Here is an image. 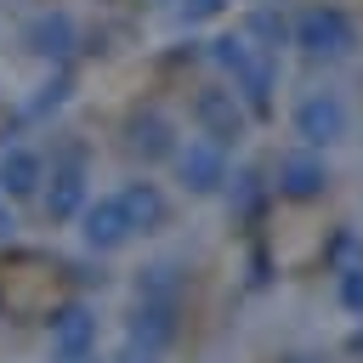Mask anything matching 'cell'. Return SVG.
Listing matches in <instances>:
<instances>
[{
  "label": "cell",
  "mask_w": 363,
  "mask_h": 363,
  "mask_svg": "<svg viewBox=\"0 0 363 363\" xmlns=\"http://www.w3.org/2000/svg\"><path fill=\"white\" fill-rule=\"evenodd\" d=\"M45 340H51V352H85V346H96V306L62 301L45 318Z\"/></svg>",
  "instance_id": "cell-11"
},
{
  "label": "cell",
  "mask_w": 363,
  "mask_h": 363,
  "mask_svg": "<svg viewBox=\"0 0 363 363\" xmlns=\"http://www.w3.org/2000/svg\"><path fill=\"white\" fill-rule=\"evenodd\" d=\"M85 199H91V182H85V170H79L74 159L45 170V182H40V204H45L51 221H74V216L85 210Z\"/></svg>",
  "instance_id": "cell-8"
},
{
  "label": "cell",
  "mask_w": 363,
  "mask_h": 363,
  "mask_svg": "<svg viewBox=\"0 0 363 363\" xmlns=\"http://www.w3.org/2000/svg\"><path fill=\"white\" fill-rule=\"evenodd\" d=\"M176 295H182V267H176V261H147L142 278H136V301L176 306Z\"/></svg>",
  "instance_id": "cell-16"
},
{
  "label": "cell",
  "mask_w": 363,
  "mask_h": 363,
  "mask_svg": "<svg viewBox=\"0 0 363 363\" xmlns=\"http://www.w3.org/2000/svg\"><path fill=\"white\" fill-rule=\"evenodd\" d=\"M74 221H79L85 250H96V255H119V250L136 238V233H130V221H125L119 193H96V199H85V210H79Z\"/></svg>",
  "instance_id": "cell-7"
},
{
  "label": "cell",
  "mask_w": 363,
  "mask_h": 363,
  "mask_svg": "<svg viewBox=\"0 0 363 363\" xmlns=\"http://www.w3.org/2000/svg\"><path fill=\"white\" fill-rule=\"evenodd\" d=\"M329 261H335V272H346V267H363V244H357L352 233H340V238H335V250H329Z\"/></svg>",
  "instance_id": "cell-21"
},
{
  "label": "cell",
  "mask_w": 363,
  "mask_h": 363,
  "mask_svg": "<svg viewBox=\"0 0 363 363\" xmlns=\"http://www.w3.org/2000/svg\"><path fill=\"white\" fill-rule=\"evenodd\" d=\"M289 130H295V147H312V153H329L352 136V108L340 91H306L289 113Z\"/></svg>",
  "instance_id": "cell-2"
},
{
  "label": "cell",
  "mask_w": 363,
  "mask_h": 363,
  "mask_svg": "<svg viewBox=\"0 0 363 363\" xmlns=\"http://www.w3.org/2000/svg\"><path fill=\"white\" fill-rule=\"evenodd\" d=\"M51 363H102V352L96 346H85V352H51Z\"/></svg>",
  "instance_id": "cell-22"
},
{
  "label": "cell",
  "mask_w": 363,
  "mask_h": 363,
  "mask_svg": "<svg viewBox=\"0 0 363 363\" xmlns=\"http://www.w3.org/2000/svg\"><path fill=\"white\" fill-rule=\"evenodd\" d=\"M40 182H45V159H40V147H6V159H0V193L6 199H34L40 193Z\"/></svg>",
  "instance_id": "cell-12"
},
{
  "label": "cell",
  "mask_w": 363,
  "mask_h": 363,
  "mask_svg": "<svg viewBox=\"0 0 363 363\" xmlns=\"http://www.w3.org/2000/svg\"><path fill=\"white\" fill-rule=\"evenodd\" d=\"M244 34H250V45L267 51V57H272L278 45H289V23H284L278 11H250V17H244Z\"/></svg>",
  "instance_id": "cell-17"
},
{
  "label": "cell",
  "mask_w": 363,
  "mask_h": 363,
  "mask_svg": "<svg viewBox=\"0 0 363 363\" xmlns=\"http://www.w3.org/2000/svg\"><path fill=\"white\" fill-rule=\"evenodd\" d=\"M119 204H125V221H130V233H164L170 227V199H164V187L153 182V176H136V182H125L119 187Z\"/></svg>",
  "instance_id": "cell-9"
},
{
  "label": "cell",
  "mask_w": 363,
  "mask_h": 363,
  "mask_svg": "<svg viewBox=\"0 0 363 363\" xmlns=\"http://www.w3.org/2000/svg\"><path fill=\"white\" fill-rule=\"evenodd\" d=\"M261 57H267V51H255L244 28H221V34L210 40V62H216V68L227 74V85H233V79H244V74H250V68H255Z\"/></svg>",
  "instance_id": "cell-14"
},
{
  "label": "cell",
  "mask_w": 363,
  "mask_h": 363,
  "mask_svg": "<svg viewBox=\"0 0 363 363\" xmlns=\"http://www.w3.org/2000/svg\"><path fill=\"white\" fill-rule=\"evenodd\" d=\"M272 85H278V62H272V57H261L244 79H233V96L244 102V113H250V119H267V113H272Z\"/></svg>",
  "instance_id": "cell-15"
},
{
  "label": "cell",
  "mask_w": 363,
  "mask_h": 363,
  "mask_svg": "<svg viewBox=\"0 0 363 363\" xmlns=\"http://www.w3.org/2000/svg\"><path fill=\"white\" fill-rule=\"evenodd\" d=\"M289 363H312V357H289Z\"/></svg>",
  "instance_id": "cell-24"
},
{
  "label": "cell",
  "mask_w": 363,
  "mask_h": 363,
  "mask_svg": "<svg viewBox=\"0 0 363 363\" xmlns=\"http://www.w3.org/2000/svg\"><path fill=\"white\" fill-rule=\"evenodd\" d=\"M176 142H182V130H176V119H170L164 108H142V113L130 119V153H136L142 164H164V159L176 153Z\"/></svg>",
  "instance_id": "cell-10"
},
{
  "label": "cell",
  "mask_w": 363,
  "mask_h": 363,
  "mask_svg": "<svg viewBox=\"0 0 363 363\" xmlns=\"http://www.w3.org/2000/svg\"><path fill=\"white\" fill-rule=\"evenodd\" d=\"M164 164H170V176H176V187H182L187 199H216V193L233 182V159H227V147H216L210 136H182Z\"/></svg>",
  "instance_id": "cell-3"
},
{
  "label": "cell",
  "mask_w": 363,
  "mask_h": 363,
  "mask_svg": "<svg viewBox=\"0 0 363 363\" xmlns=\"http://www.w3.org/2000/svg\"><path fill=\"white\" fill-rule=\"evenodd\" d=\"M335 301H340V312L363 318V267H346V272H335Z\"/></svg>",
  "instance_id": "cell-18"
},
{
  "label": "cell",
  "mask_w": 363,
  "mask_h": 363,
  "mask_svg": "<svg viewBox=\"0 0 363 363\" xmlns=\"http://www.w3.org/2000/svg\"><path fill=\"white\" fill-rule=\"evenodd\" d=\"M289 45L306 57V62H346L352 51H357V23H352V11H340V6H306V11H295L289 17Z\"/></svg>",
  "instance_id": "cell-1"
},
{
  "label": "cell",
  "mask_w": 363,
  "mask_h": 363,
  "mask_svg": "<svg viewBox=\"0 0 363 363\" xmlns=\"http://www.w3.org/2000/svg\"><path fill=\"white\" fill-rule=\"evenodd\" d=\"M119 363H159V352H147V346H130V340H125V352H119Z\"/></svg>",
  "instance_id": "cell-23"
},
{
  "label": "cell",
  "mask_w": 363,
  "mask_h": 363,
  "mask_svg": "<svg viewBox=\"0 0 363 363\" xmlns=\"http://www.w3.org/2000/svg\"><path fill=\"white\" fill-rule=\"evenodd\" d=\"M221 11H227V0H176V23H182V28L210 23V17H221Z\"/></svg>",
  "instance_id": "cell-19"
},
{
  "label": "cell",
  "mask_w": 363,
  "mask_h": 363,
  "mask_svg": "<svg viewBox=\"0 0 363 363\" xmlns=\"http://www.w3.org/2000/svg\"><path fill=\"white\" fill-rule=\"evenodd\" d=\"M68 91H74V85H68V74L45 79V85H40V96L28 102V113H51V108H62V102H68Z\"/></svg>",
  "instance_id": "cell-20"
},
{
  "label": "cell",
  "mask_w": 363,
  "mask_h": 363,
  "mask_svg": "<svg viewBox=\"0 0 363 363\" xmlns=\"http://www.w3.org/2000/svg\"><path fill=\"white\" fill-rule=\"evenodd\" d=\"M125 340H130V346H147V352H164V346L176 340V306H159V301H136Z\"/></svg>",
  "instance_id": "cell-13"
},
{
  "label": "cell",
  "mask_w": 363,
  "mask_h": 363,
  "mask_svg": "<svg viewBox=\"0 0 363 363\" xmlns=\"http://www.w3.org/2000/svg\"><path fill=\"white\" fill-rule=\"evenodd\" d=\"M23 45L40 57V62H68L79 51V17L68 6H45L23 23Z\"/></svg>",
  "instance_id": "cell-6"
},
{
  "label": "cell",
  "mask_w": 363,
  "mask_h": 363,
  "mask_svg": "<svg viewBox=\"0 0 363 363\" xmlns=\"http://www.w3.org/2000/svg\"><path fill=\"white\" fill-rule=\"evenodd\" d=\"M267 187H272L278 199H289V204H312V199H323V193L335 187V176H329V159H323V153H312V147H284Z\"/></svg>",
  "instance_id": "cell-4"
},
{
  "label": "cell",
  "mask_w": 363,
  "mask_h": 363,
  "mask_svg": "<svg viewBox=\"0 0 363 363\" xmlns=\"http://www.w3.org/2000/svg\"><path fill=\"white\" fill-rule=\"evenodd\" d=\"M193 125H199V136H210L216 147H238L255 119L244 113V102L233 96V85H204V91L193 96Z\"/></svg>",
  "instance_id": "cell-5"
}]
</instances>
